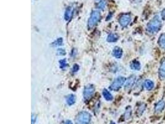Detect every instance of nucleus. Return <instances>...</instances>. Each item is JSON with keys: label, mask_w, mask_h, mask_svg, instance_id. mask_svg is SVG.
Wrapping results in <instances>:
<instances>
[{"label": "nucleus", "mask_w": 165, "mask_h": 124, "mask_svg": "<svg viewBox=\"0 0 165 124\" xmlns=\"http://www.w3.org/2000/svg\"><path fill=\"white\" fill-rule=\"evenodd\" d=\"M106 4V2L105 0H102V1H101L99 4H98L97 7L98 8H99L100 9H103L105 8Z\"/></svg>", "instance_id": "nucleus-19"}, {"label": "nucleus", "mask_w": 165, "mask_h": 124, "mask_svg": "<svg viewBox=\"0 0 165 124\" xmlns=\"http://www.w3.org/2000/svg\"><path fill=\"white\" fill-rule=\"evenodd\" d=\"M54 44H56L57 45H61L63 44V39L62 38L58 39L56 42H54Z\"/></svg>", "instance_id": "nucleus-22"}, {"label": "nucleus", "mask_w": 165, "mask_h": 124, "mask_svg": "<svg viewBox=\"0 0 165 124\" xmlns=\"http://www.w3.org/2000/svg\"><path fill=\"white\" fill-rule=\"evenodd\" d=\"M126 82V78L123 76H119L113 81V83L110 86V89L112 91H118L121 86Z\"/></svg>", "instance_id": "nucleus-4"}, {"label": "nucleus", "mask_w": 165, "mask_h": 124, "mask_svg": "<svg viewBox=\"0 0 165 124\" xmlns=\"http://www.w3.org/2000/svg\"><path fill=\"white\" fill-rule=\"evenodd\" d=\"M113 55L116 58H120L123 55V50L120 47H116L113 50Z\"/></svg>", "instance_id": "nucleus-10"}, {"label": "nucleus", "mask_w": 165, "mask_h": 124, "mask_svg": "<svg viewBox=\"0 0 165 124\" xmlns=\"http://www.w3.org/2000/svg\"><path fill=\"white\" fill-rule=\"evenodd\" d=\"M103 96L107 101H111L113 98L111 93L106 89H104L103 90Z\"/></svg>", "instance_id": "nucleus-14"}, {"label": "nucleus", "mask_w": 165, "mask_h": 124, "mask_svg": "<svg viewBox=\"0 0 165 124\" xmlns=\"http://www.w3.org/2000/svg\"><path fill=\"white\" fill-rule=\"evenodd\" d=\"M131 21V17L129 14H124L119 19V24L122 27H127Z\"/></svg>", "instance_id": "nucleus-6"}, {"label": "nucleus", "mask_w": 165, "mask_h": 124, "mask_svg": "<svg viewBox=\"0 0 165 124\" xmlns=\"http://www.w3.org/2000/svg\"><path fill=\"white\" fill-rule=\"evenodd\" d=\"M161 15V17H162L163 19H165V9H163L162 11Z\"/></svg>", "instance_id": "nucleus-25"}, {"label": "nucleus", "mask_w": 165, "mask_h": 124, "mask_svg": "<svg viewBox=\"0 0 165 124\" xmlns=\"http://www.w3.org/2000/svg\"><path fill=\"white\" fill-rule=\"evenodd\" d=\"M158 44L161 48L165 50V33L161 34L158 40Z\"/></svg>", "instance_id": "nucleus-15"}, {"label": "nucleus", "mask_w": 165, "mask_h": 124, "mask_svg": "<svg viewBox=\"0 0 165 124\" xmlns=\"http://www.w3.org/2000/svg\"><path fill=\"white\" fill-rule=\"evenodd\" d=\"M66 102L69 105L74 104L76 102V96L74 94H70L66 97Z\"/></svg>", "instance_id": "nucleus-12"}, {"label": "nucleus", "mask_w": 165, "mask_h": 124, "mask_svg": "<svg viewBox=\"0 0 165 124\" xmlns=\"http://www.w3.org/2000/svg\"><path fill=\"white\" fill-rule=\"evenodd\" d=\"M110 124H116V123H114V122H111V123H110Z\"/></svg>", "instance_id": "nucleus-27"}, {"label": "nucleus", "mask_w": 165, "mask_h": 124, "mask_svg": "<svg viewBox=\"0 0 165 124\" xmlns=\"http://www.w3.org/2000/svg\"><path fill=\"white\" fill-rule=\"evenodd\" d=\"M59 64H60V67L61 68H64L67 66V63H66V60L65 59L61 60L59 61Z\"/></svg>", "instance_id": "nucleus-20"}, {"label": "nucleus", "mask_w": 165, "mask_h": 124, "mask_svg": "<svg viewBox=\"0 0 165 124\" xmlns=\"http://www.w3.org/2000/svg\"><path fill=\"white\" fill-rule=\"evenodd\" d=\"M144 86L146 88V89L150 91L154 88V83L152 81L149 80V79H146L145 81V82H144Z\"/></svg>", "instance_id": "nucleus-11"}, {"label": "nucleus", "mask_w": 165, "mask_h": 124, "mask_svg": "<svg viewBox=\"0 0 165 124\" xmlns=\"http://www.w3.org/2000/svg\"><path fill=\"white\" fill-rule=\"evenodd\" d=\"M161 27V21L158 16H155L147 24L146 29L149 32L155 34L158 32Z\"/></svg>", "instance_id": "nucleus-1"}, {"label": "nucleus", "mask_w": 165, "mask_h": 124, "mask_svg": "<svg viewBox=\"0 0 165 124\" xmlns=\"http://www.w3.org/2000/svg\"><path fill=\"white\" fill-rule=\"evenodd\" d=\"M119 39V37L116 34H111L108 35L107 37V41L108 42H116Z\"/></svg>", "instance_id": "nucleus-13"}, {"label": "nucleus", "mask_w": 165, "mask_h": 124, "mask_svg": "<svg viewBox=\"0 0 165 124\" xmlns=\"http://www.w3.org/2000/svg\"><path fill=\"white\" fill-rule=\"evenodd\" d=\"M72 9L71 7H68L66 9L65 13H64V19L66 21H68L70 19V18L71 17L72 14Z\"/></svg>", "instance_id": "nucleus-16"}, {"label": "nucleus", "mask_w": 165, "mask_h": 124, "mask_svg": "<svg viewBox=\"0 0 165 124\" xmlns=\"http://www.w3.org/2000/svg\"><path fill=\"white\" fill-rule=\"evenodd\" d=\"M101 17L100 12L99 11H94L90 15L88 22V27L89 29L93 28L100 20Z\"/></svg>", "instance_id": "nucleus-3"}, {"label": "nucleus", "mask_w": 165, "mask_h": 124, "mask_svg": "<svg viewBox=\"0 0 165 124\" xmlns=\"http://www.w3.org/2000/svg\"><path fill=\"white\" fill-rule=\"evenodd\" d=\"M95 88L93 85L89 84L85 87L84 90V97L85 100H89L94 94Z\"/></svg>", "instance_id": "nucleus-5"}, {"label": "nucleus", "mask_w": 165, "mask_h": 124, "mask_svg": "<svg viewBox=\"0 0 165 124\" xmlns=\"http://www.w3.org/2000/svg\"><path fill=\"white\" fill-rule=\"evenodd\" d=\"M165 108V102L163 100L158 101L155 106V112L156 113H160Z\"/></svg>", "instance_id": "nucleus-8"}, {"label": "nucleus", "mask_w": 165, "mask_h": 124, "mask_svg": "<svg viewBox=\"0 0 165 124\" xmlns=\"http://www.w3.org/2000/svg\"><path fill=\"white\" fill-rule=\"evenodd\" d=\"M36 119V115L34 114H32V124H34L35 122Z\"/></svg>", "instance_id": "nucleus-24"}, {"label": "nucleus", "mask_w": 165, "mask_h": 124, "mask_svg": "<svg viewBox=\"0 0 165 124\" xmlns=\"http://www.w3.org/2000/svg\"><path fill=\"white\" fill-rule=\"evenodd\" d=\"M131 69L134 70H139L140 69V63L138 61H134L130 65Z\"/></svg>", "instance_id": "nucleus-17"}, {"label": "nucleus", "mask_w": 165, "mask_h": 124, "mask_svg": "<svg viewBox=\"0 0 165 124\" xmlns=\"http://www.w3.org/2000/svg\"><path fill=\"white\" fill-rule=\"evenodd\" d=\"M91 120V115L86 111L79 113L76 118V124H89Z\"/></svg>", "instance_id": "nucleus-2"}, {"label": "nucleus", "mask_w": 165, "mask_h": 124, "mask_svg": "<svg viewBox=\"0 0 165 124\" xmlns=\"http://www.w3.org/2000/svg\"><path fill=\"white\" fill-rule=\"evenodd\" d=\"M159 77L161 79H165V58L163 59L159 68Z\"/></svg>", "instance_id": "nucleus-7"}, {"label": "nucleus", "mask_w": 165, "mask_h": 124, "mask_svg": "<svg viewBox=\"0 0 165 124\" xmlns=\"http://www.w3.org/2000/svg\"><path fill=\"white\" fill-rule=\"evenodd\" d=\"M136 80V76L132 75L131 76H130L129 78L127 79V81L126 82L125 88H126V89L131 88V87L133 86L134 83H135Z\"/></svg>", "instance_id": "nucleus-9"}, {"label": "nucleus", "mask_w": 165, "mask_h": 124, "mask_svg": "<svg viewBox=\"0 0 165 124\" xmlns=\"http://www.w3.org/2000/svg\"><path fill=\"white\" fill-rule=\"evenodd\" d=\"M65 124H73L72 121L71 120H67L66 122H65Z\"/></svg>", "instance_id": "nucleus-26"}, {"label": "nucleus", "mask_w": 165, "mask_h": 124, "mask_svg": "<svg viewBox=\"0 0 165 124\" xmlns=\"http://www.w3.org/2000/svg\"><path fill=\"white\" fill-rule=\"evenodd\" d=\"M79 69V66L77 64H75L74 66H73V68H72V71L75 73V72H77Z\"/></svg>", "instance_id": "nucleus-23"}, {"label": "nucleus", "mask_w": 165, "mask_h": 124, "mask_svg": "<svg viewBox=\"0 0 165 124\" xmlns=\"http://www.w3.org/2000/svg\"><path fill=\"white\" fill-rule=\"evenodd\" d=\"M57 53L59 55H64L66 54V52L63 48H58L57 50Z\"/></svg>", "instance_id": "nucleus-21"}, {"label": "nucleus", "mask_w": 165, "mask_h": 124, "mask_svg": "<svg viewBox=\"0 0 165 124\" xmlns=\"http://www.w3.org/2000/svg\"><path fill=\"white\" fill-rule=\"evenodd\" d=\"M145 109H146V105L145 104H142L140 105L137 110V114H139V115H141L144 113Z\"/></svg>", "instance_id": "nucleus-18"}]
</instances>
